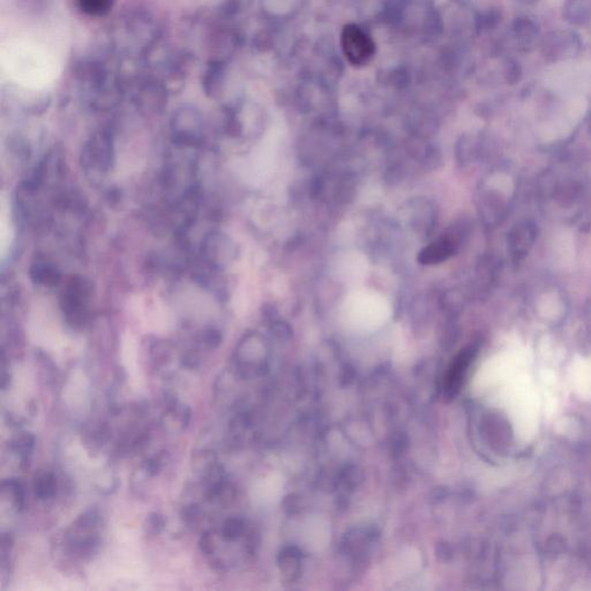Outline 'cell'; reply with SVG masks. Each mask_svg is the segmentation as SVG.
Returning a JSON list of instances; mask_svg holds the SVG:
<instances>
[{
    "label": "cell",
    "instance_id": "6da1fadb",
    "mask_svg": "<svg viewBox=\"0 0 591 591\" xmlns=\"http://www.w3.org/2000/svg\"><path fill=\"white\" fill-rule=\"evenodd\" d=\"M98 522L100 517L95 510H90L78 517L68 532V541L70 546L82 556L95 552L100 539H98Z\"/></svg>",
    "mask_w": 591,
    "mask_h": 591
},
{
    "label": "cell",
    "instance_id": "8992f818",
    "mask_svg": "<svg viewBox=\"0 0 591 591\" xmlns=\"http://www.w3.org/2000/svg\"><path fill=\"white\" fill-rule=\"evenodd\" d=\"M34 491L39 500L54 498L57 492V478L52 473H43L36 477Z\"/></svg>",
    "mask_w": 591,
    "mask_h": 591
},
{
    "label": "cell",
    "instance_id": "30bf717a",
    "mask_svg": "<svg viewBox=\"0 0 591 591\" xmlns=\"http://www.w3.org/2000/svg\"><path fill=\"white\" fill-rule=\"evenodd\" d=\"M3 488L11 495L17 510H23L25 506V492L23 484L19 479H8L3 483Z\"/></svg>",
    "mask_w": 591,
    "mask_h": 591
},
{
    "label": "cell",
    "instance_id": "8fae6325",
    "mask_svg": "<svg viewBox=\"0 0 591 591\" xmlns=\"http://www.w3.org/2000/svg\"><path fill=\"white\" fill-rule=\"evenodd\" d=\"M164 527H165V520L160 514L152 513L147 517L146 524H145L147 535L157 536L163 531Z\"/></svg>",
    "mask_w": 591,
    "mask_h": 591
},
{
    "label": "cell",
    "instance_id": "9c48e42d",
    "mask_svg": "<svg viewBox=\"0 0 591 591\" xmlns=\"http://www.w3.org/2000/svg\"><path fill=\"white\" fill-rule=\"evenodd\" d=\"M245 531V522L240 517H230L222 526L221 537L225 541L238 539Z\"/></svg>",
    "mask_w": 591,
    "mask_h": 591
},
{
    "label": "cell",
    "instance_id": "5b68a950",
    "mask_svg": "<svg viewBox=\"0 0 591 591\" xmlns=\"http://www.w3.org/2000/svg\"><path fill=\"white\" fill-rule=\"evenodd\" d=\"M454 252H455V244L452 239H442L423 249L419 253L418 260L425 265L438 264L448 259Z\"/></svg>",
    "mask_w": 591,
    "mask_h": 591
},
{
    "label": "cell",
    "instance_id": "4fadbf2b",
    "mask_svg": "<svg viewBox=\"0 0 591 591\" xmlns=\"http://www.w3.org/2000/svg\"><path fill=\"white\" fill-rule=\"evenodd\" d=\"M521 1H523V3H535V1H537V0H521Z\"/></svg>",
    "mask_w": 591,
    "mask_h": 591
},
{
    "label": "cell",
    "instance_id": "277c9868",
    "mask_svg": "<svg viewBox=\"0 0 591 591\" xmlns=\"http://www.w3.org/2000/svg\"><path fill=\"white\" fill-rule=\"evenodd\" d=\"M191 420L189 408L172 400L162 416V424L167 431L180 432L185 430Z\"/></svg>",
    "mask_w": 591,
    "mask_h": 591
},
{
    "label": "cell",
    "instance_id": "7a4b0ae2",
    "mask_svg": "<svg viewBox=\"0 0 591 591\" xmlns=\"http://www.w3.org/2000/svg\"><path fill=\"white\" fill-rule=\"evenodd\" d=\"M343 48L346 57L353 64H360L370 57L373 44L369 37L357 27H348L343 35Z\"/></svg>",
    "mask_w": 591,
    "mask_h": 591
},
{
    "label": "cell",
    "instance_id": "3957f363",
    "mask_svg": "<svg viewBox=\"0 0 591 591\" xmlns=\"http://www.w3.org/2000/svg\"><path fill=\"white\" fill-rule=\"evenodd\" d=\"M475 355H476L475 348H467V349L463 350L459 356L456 357L455 362L453 363L448 373H447V377H446V396L453 397L456 393L459 392L468 369L475 358Z\"/></svg>",
    "mask_w": 591,
    "mask_h": 591
},
{
    "label": "cell",
    "instance_id": "52a82bcc",
    "mask_svg": "<svg viewBox=\"0 0 591 591\" xmlns=\"http://www.w3.org/2000/svg\"><path fill=\"white\" fill-rule=\"evenodd\" d=\"M10 447L20 456L23 462H27L35 447V437L32 433H20L12 440Z\"/></svg>",
    "mask_w": 591,
    "mask_h": 591
},
{
    "label": "cell",
    "instance_id": "ba28073f",
    "mask_svg": "<svg viewBox=\"0 0 591 591\" xmlns=\"http://www.w3.org/2000/svg\"><path fill=\"white\" fill-rule=\"evenodd\" d=\"M79 6L87 14L103 17L114 8V0H78Z\"/></svg>",
    "mask_w": 591,
    "mask_h": 591
},
{
    "label": "cell",
    "instance_id": "7c38bea8",
    "mask_svg": "<svg viewBox=\"0 0 591 591\" xmlns=\"http://www.w3.org/2000/svg\"><path fill=\"white\" fill-rule=\"evenodd\" d=\"M515 30L522 37L532 36L535 34V25L529 20H519L517 21V25H515Z\"/></svg>",
    "mask_w": 591,
    "mask_h": 591
}]
</instances>
